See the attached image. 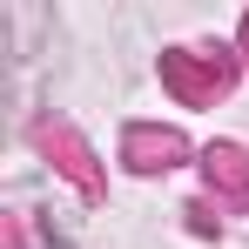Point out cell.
I'll return each instance as SVG.
<instances>
[{"label":"cell","instance_id":"cell-1","mask_svg":"<svg viewBox=\"0 0 249 249\" xmlns=\"http://www.w3.org/2000/svg\"><path fill=\"white\" fill-rule=\"evenodd\" d=\"M168 88L182 94V101H209V94H222L229 88V61L222 54H202V47H182V54H168Z\"/></svg>","mask_w":249,"mask_h":249},{"label":"cell","instance_id":"cell-2","mask_svg":"<svg viewBox=\"0 0 249 249\" xmlns=\"http://www.w3.org/2000/svg\"><path fill=\"white\" fill-rule=\"evenodd\" d=\"M209 182H222L229 196H243L249 189V155L243 148H209Z\"/></svg>","mask_w":249,"mask_h":249},{"label":"cell","instance_id":"cell-3","mask_svg":"<svg viewBox=\"0 0 249 249\" xmlns=\"http://www.w3.org/2000/svg\"><path fill=\"white\" fill-rule=\"evenodd\" d=\"M128 155H142V168H162L168 155H182V142H175V135H148V128H135V135H128Z\"/></svg>","mask_w":249,"mask_h":249},{"label":"cell","instance_id":"cell-4","mask_svg":"<svg viewBox=\"0 0 249 249\" xmlns=\"http://www.w3.org/2000/svg\"><path fill=\"white\" fill-rule=\"evenodd\" d=\"M243 41H249V27H243Z\"/></svg>","mask_w":249,"mask_h":249}]
</instances>
